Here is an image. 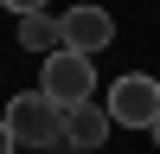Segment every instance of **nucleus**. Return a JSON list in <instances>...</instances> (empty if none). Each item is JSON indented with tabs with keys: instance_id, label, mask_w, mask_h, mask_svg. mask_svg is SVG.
<instances>
[{
	"instance_id": "3",
	"label": "nucleus",
	"mask_w": 160,
	"mask_h": 154,
	"mask_svg": "<svg viewBox=\"0 0 160 154\" xmlns=\"http://www.w3.org/2000/svg\"><path fill=\"white\" fill-rule=\"evenodd\" d=\"M38 90H45L58 109H77V103H96L90 90H96V64L83 58V51H51L45 71H38Z\"/></svg>"
},
{
	"instance_id": "8",
	"label": "nucleus",
	"mask_w": 160,
	"mask_h": 154,
	"mask_svg": "<svg viewBox=\"0 0 160 154\" xmlns=\"http://www.w3.org/2000/svg\"><path fill=\"white\" fill-rule=\"evenodd\" d=\"M13 148H19V141H13V128L0 122V154H13Z\"/></svg>"
},
{
	"instance_id": "2",
	"label": "nucleus",
	"mask_w": 160,
	"mask_h": 154,
	"mask_svg": "<svg viewBox=\"0 0 160 154\" xmlns=\"http://www.w3.org/2000/svg\"><path fill=\"white\" fill-rule=\"evenodd\" d=\"M102 109H109L115 128H154V116H160V77H148V71L115 77L109 96H102Z\"/></svg>"
},
{
	"instance_id": "6",
	"label": "nucleus",
	"mask_w": 160,
	"mask_h": 154,
	"mask_svg": "<svg viewBox=\"0 0 160 154\" xmlns=\"http://www.w3.org/2000/svg\"><path fill=\"white\" fill-rule=\"evenodd\" d=\"M19 45L38 51V58L64 51V19H58V13H26V19H19Z\"/></svg>"
},
{
	"instance_id": "4",
	"label": "nucleus",
	"mask_w": 160,
	"mask_h": 154,
	"mask_svg": "<svg viewBox=\"0 0 160 154\" xmlns=\"http://www.w3.org/2000/svg\"><path fill=\"white\" fill-rule=\"evenodd\" d=\"M102 45H115V19H109V7H71V13H64V51L96 58Z\"/></svg>"
},
{
	"instance_id": "1",
	"label": "nucleus",
	"mask_w": 160,
	"mask_h": 154,
	"mask_svg": "<svg viewBox=\"0 0 160 154\" xmlns=\"http://www.w3.org/2000/svg\"><path fill=\"white\" fill-rule=\"evenodd\" d=\"M0 122H7L13 141H26V148H51V141H64V109L45 96V90H19V96L0 109Z\"/></svg>"
},
{
	"instance_id": "5",
	"label": "nucleus",
	"mask_w": 160,
	"mask_h": 154,
	"mask_svg": "<svg viewBox=\"0 0 160 154\" xmlns=\"http://www.w3.org/2000/svg\"><path fill=\"white\" fill-rule=\"evenodd\" d=\"M109 109H102V103H77V109H64V141H71V148H102V141H109Z\"/></svg>"
},
{
	"instance_id": "7",
	"label": "nucleus",
	"mask_w": 160,
	"mask_h": 154,
	"mask_svg": "<svg viewBox=\"0 0 160 154\" xmlns=\"http://www.w3.org/2000/svg\"><path fill=\"white\" fill-rule=\"evenodd\" d=\"M0 7H7L13 19H26V13H45V0H0Z\"/></svg>"
},
{
	"instance_id": "9",
	"label": "nucleus",
	"mask_w": 160,
	"mask_h": 154,
	"mask_svg": "<svg viewBox=\"0 0 160 154\" xmlns=\"http://www.w3.org/2000/svg\"><path fill=\"white\" fill-rule=\"evenodd\" d=\"M148 135H154V148H160V116H154V128H148Z\"/></svg>"
}]
</instances>
